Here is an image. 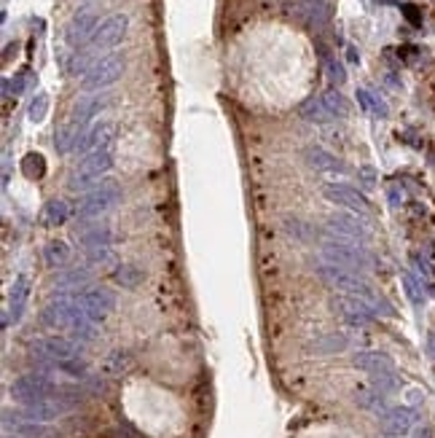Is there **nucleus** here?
I'll use <instances>...</instances> for the list:
<instances>
[{
  "mask_svg": "<svg viewBox=\"0 0 435 438\" xmlns=\"http://www.w3.org/2000/svg\"><path fill=\"white\" fill-rule=\"evenodd\" d=\"M317 277L328 288H333V290H342L346 296H355V299L366 301L376 314H384V317L395 314V307L381 293H376V288L371 282H366V277L360 272H355V269H346V266L331 264V261H320L317 264Z\"/></svg>",
  "mask_w": 435,
  "mask_h": 438,
  "instance_id": "obj_1",
  "label": "nucleus"
},
{
  "mask_svg": "<svg viewBox=\"0 0 435 438\" xmlns=\"http://www.w3.org/2000/svg\"><path fill=\"white\" fill-rule=\"evenodd\" d=\"M322 258L331 261V264H339V266H346V269H355V272H366L371 266V255L368 251L355 242V240H344V237H336V234H325L322 242Z\"/></svg>",
  "mask_w": 435,
  "mask_h": 438,
  "instance_id": "obj_2",
  "label": "nucleus"
},
{
  "mask_svg": "<svg viewBox=\"0 0 435 438\" xmlns=\"http://www.w3.org/2000/svg\"><path fill=\"white\" fill-rule=\"evenodd\" d=\"M126 70V57L121 51H108L102 54L99 60H94L89 65V70L84 73L81 78V89L84 92H99V89H108L113 87Z\"/></svg>",
  "mask_w": 435,
  "mask_h": 438,
  "instance_id": "obj_3",
  "label": "nucleus"
},
{
  "mask_svg": "<svg viewBox=\"0 0 435 438\" xmlns=\"http://www.w3.org/2000/svg\"><path fill=\"white\" fill-rule=\"evenodd\" d=\"M121 202V186L116 183V181H99L92 191H86L81 199H78V205H75V216L84 220L89 218H97V216H102V213H108L110 207H116Z\"/></svg>",
  "mask_w": 435,
  "mask_h": 438,
  "instance_id": "obj_4",
  "label": "nucleus"
},
{
  "mask_svg": "<svg viewBox=\"0 0 435 438\" xmlns=\"http://www.w3.org/2000/svg\"><path fill=\"white\" fill-rule=\"evenodd\" d=\"M81 317H86V312L81 310L78 296H70V293H57L40 310V323L46 328H54V331H70Z\"/></svg>",
  "mask_w": 435,
  "mask_h": 438,
  "instance_id": "obj_5",
  "label": "nucleus"
},
{
  "mask_svg": "<svg viewBox=\"0 0 435 438\" xmlns=\"http://www.w3.org/2000/svg\"><path fill=\"white\" fill-rule=\"evenodd\" d=\"M113 167V151H94L78 161V167L70 172L67 188L70 191H92L99 178Z\"/></svg>",
  "mask_w": 435,
  "mask_h": 438,
  "instance_id": "obj_6",
  "label": "nucleus"
},
{
  "mask_svg": "<svg viewBox=\"0 0 435 438\" xmlns=\"http://www.w3.org/2000/svg\"><path fill=\"white\" fill-rule=\"evenodd\" d=\"M32 358L38 363H46V366H57L62 369L64 363H73L81 358V349L73 339H64V336H43V339H35L30 345Z\"/></svg>",
  "mask_w": 435,
  "mask_h": 438,
  "instance_id": "obj_7",
  "label": "nucleus"
},
{
  "mask_svg": "<svg viewBox=\"0 0 435 438\" xmlns=\"http://www.w3.org/2000/svg\"><path fill=\"white\" fill-rule=\"evenodd\" d=\"M57 393V384L54 379L46 374V371H32V374H22L19 379H14L11 384V398L22 406H30V404H38L49 395Z\"/></svg>",
  "mask_w": 435,
  "mask_h": 438,
  "instance_id": "obj_8",
  "label": "nucleus"
},
{
  "mask_svg": "<svg viewBox=\"0 0 435 438\" xmlns=\"http://www.w3.org/2000/svg\"><path fill=\"white\" fill-rule=\"evenodd\" d=\"M126 30H129V16L126 14H110L99 22V27L94 32V38L89 41L86 51L89 54H97V51H110L116 49L121 41L126 38Z\"/></svg>",
  "mask_w": 435,
  "mask_h": 438,
  "instance_id": "obj_9",
  "label": "nucleus"
},
{
  "mask_svg": "<svg viewBox=\"0 0 435 438\" xmlns=\"http://www.w3.org/2000/svg\"><path fill=\"white\" fill-rule=\"evenodd\" d=\"M322 196H325L331 205L346 207V210L355 213V216H371V202H368V196H366L363 191H357V188L346 186V183H328V186H322Z\"/></svg>",
  "mask_w": 435,
  "mask_h": 438,
  "instance_id": "obj_10",
  "label": "nucleus"
},
{
  "mask_svg": "<svg viewBox=\"0 0 435 438\" xmlns=\"http://www.w3.org/2000/svg\"><path fill=\"white\" fill-rule=\"evenodd\" d=\"M331 307H333V312L339 314L346 325H352V328H366V325H371L373 317H376V312H373L366 301H360V299H355V296H346V293L333 296V299H331Z\"/></svg>",
  "mask_w": 435,
  "mask_h": 438,
  "instance_id": "obj_11",
  "label": "nucleus"
},
{
  "mask_svg": "<svg viewBox=\"0 0 435 438\" xmlns=\"http://www.w3.org/2000/svg\"><path fill=\"white\" fill-rule=\"evenodd\" d=\"M78 301H81V310L86 312V317L94 320V323H102L108 314L113 312V307H116V296L105 285H92V288L81 290Z\"/></svg>",
  "mask_w": 435,
  "mask_h": 438,
  "instance_id": "obj_12",
  "label": "nucleus"
},
{
  "mask_svg": "<svg viewBox=\"0 0 435 438\" xmlns=\"http://www.w3.org/2000/svg\"><path fill=\"white\" fill-rule=\"evenodd\" d=\"M97 27H99V16L94 14L92 8H84V11L73 14L70 22L64 25V41H67V46H73V49L89 46V41L94 38Z\"/></svg>",
  "mask_w": 435,
  "mask_h": 438,
  "instance_id": "obj_13",
  "label": "nucleus"
},
{
  "mask_svg": "<svg viewBox=\"0 0 435 438\" xmlns=\"http://www.w3.org/2000/svg\"><path fill=\"white\" fill-rule=\"evenodd\" d=\"M113 143H116V124L113 122H97L81 137L75 154L86 157V154H94V151H113Z\"/></svg>",
  "mask_w": 435,
  "mask_h": 438,
  "instance_id": "obj_14",
  "label": "nucleus"
},
{
  "mask_svg": "<svg viewBox=\"0 0 435 438\" xmlns=\"http://www.w3.org/2000/svg\"><path fill=\"white\" fill-rule=\"evenodd\" d=\"M419 422V414L411 406H390V411L381 417V428L390 438L408 436Z\"/></svg>",
  "mask_w": 435,
  "mask_h": 438,
  "instance_id": "obj_15",
  "label": "nucleus"
},
{
  "mask_svg": "<svg viewBox=\"0 0 435 438\" xmlns=\"http://www.w3.org/2000/svg\"><path fill=\"white\" fill-rule=\"evenodd\" d=\"M328 231L336 237H344V240L363 242L368 237V223H363L355 213H333L328 218Z\"/></svg>",
  "mask_w": 435,
  "mask_h": 438,
  "instance_id": "obj_16",
  "label": "nucleus"
},
{
  "mask_svg": "<svg viewBox=\"0 0 435 438\" xmlns=\"http://www.w3.org/2000/svg\"><path fill=\"white\" fill-rule=\"evenodd\" d=\"M27 299H30V277L27 275H19L14 285H11V290H8V312L3 317V328L14 320V323H19L22 320V312H25V307H27Z\"/></svg>",
  "mask_w": 435,
  "mask_h": 438,
  "instance_id": "obj_17",
  "label": "nucleus"
},
{
  "mask_svg": "<svg viewBox=\"0 0 435 438\" xmlns=\"http://www.w3.org/2000/svg\"><path fill=\"white\" fill-rule=\"evenodd\" d=\"M89 277H92V272H89L86 266H67V269H62V272H57V275L51 277V282L57 285V290H60V293L78 296V290L89 282Z\"/></svg>",
  "mask_w": 435,
  "mask_h": 438,
  "instance_id": "obj_18",
  "label": "nucleus"
},
{
  "mask_svg": "<svg viewBox=\"0 0 435 438\" xmlns=\"http://www.w3.org/2000/svg\"><path fill=\"white\" fill-rule=\"evenodd\" d=\"M108 105V100L105 97H99V94H84V97H78V102L73 105V113H70V122H75L78 126H89L94 116H99V111Z\"/></svg>",
  "mask_w": 435,
  "mask_h": 438,
  "instance_id": "obj_19",
  "label": "nucleus"
},
{
  "mask_svg": "<svg viewBox=\"0 0 435 438\" xmlns=\"http://www.w3.org/2000/svg\"><path fill=\"white\" fill-rule=\"evenodd\" d=\"M352 363L360 369V371H368V374H384V371H395L392 366V358L384 355V352H376V349H363V352H355Z\"/></svg>",
  "mask_w": 435,
  "mask_h": 438,
  "instance_id": "obj_20",
  "label": "nucleus"
},
{
  "mask_svg": "<svg viewBox=\"0 0 435 438\" xmlns=\"http://www.w3.org/2000/svg\"><path fill=\"white\" fill-rule=\"evenodd\" d=\"M304 159H307V164H309L311 170H317V172L336 175V172H344V170H346L342 159H336L331 151H325V148H320V146H309V148L304 151Z\"/></svg>",
  "mask_w": 435,
  "mask_h": 438,
  "instance_id": "obj_21",
  "label": "nucleus"
},
{
  "mask_svg": "<svg viewBox=\"0 0 435 438\" xmlns=\"http://www.w3.org/2000/svg\"><path fill=\"white\" fill-rule=\"evenodd\" d=\"M86 135V126H78L75 122H67L57 129V135H54V148L60 151V154H70V151H75L78 148V143H81V137Z\"/></svg>",
  "mask_w": 435,
  "mask_h": 438,
  "instance_id": "obj_22",
  "label": "nucleus"
},
{
  "mask_svg": "<svg viewBox=\"0 0 435 438\" xmlns=\"http://www.w3.org/2000/svg\"><path fill=\"white\" fill-rule=\"evenodd\" d=\"M355 404L363 406L366 411H371V414H379V417H384V414L390 411V406H387V395L379 393L376 387H360V390L355 393Z\"/></svg>",
  "mask_w": 435,
  "mask_h": 438,
  "instance_id": "obj_23",
  "label": "nucleus"
},
{
  "mask_svg": "<svg viewBox=\"0 0 435 438\" xmlns=\"http://www.w3.org/2000/svg\"><path fill=\"white\" fill-rule=\"evenodd\" d=\"M298 5H301V14L311 27H325L331 22V8L325 0H298Z\"/></svg>",
  "mask_w": 435,
  "mask_h": 438,
  "instance_id": "obj_24",
  "label": "nucleus"
},
{
  "mask_svg": "<svg viewBox=\"0 0 435 438\" xmlns=\"http://www.w3.org/2000/svg\"><path fill=\"white\" fill-rule=\"evenodd\" d=\"M301 119L309 122V124H328V122H333L336 116L325 108L322 97H309V100L301 105Z\"/></svg>",
  "mask_w": 435,
  "mask_h": 438,
  "instance_id": "obj_25",
  "label": "nucleus"
},
{
  "mask_svg": "<svg viewBox=\"0 0 435 438\" xmlns=\"http://www.w3.org/2000/svg\"><path fill=\"white\" fill-rule=\"evenodd\" d=\"M75 237H78V242L84 245V251H86V248L110 245V242H113V231H110V226H89V229L75 231Z\"/></svg>",
  "mask_w": 435,
  "mask_h": 438,
  "instance_id": "obj_26",
  "label": "nucleus"
},
{
  "mask_svg": "<svg viewBox=\"0 0 435 438\" xmlns=\"http://www.w3.org/2000/svg\"><path fill=\"white\" fill-rule=\"evenodd\" d=\"M349 347V336L344 334H325V336H317L309 345V349L314 355H331V352H344Z\"/></svg>",
  "mask_w": 435,
  "mask_h": 438,
  "instance_id": "obj_27",
  "label": "nucleus"
},
{
  "mask_svg": "<svg viewBox=\"0 0 435 438\" xmlns=\"http://www.w3.org/2000/svg\"><path fill=\"white\" fill-rule=\"evenodd\" d=\"M113 282L126 288V290H132V288H137V285L145 282V269H140L137 264H121V266L113 272Z\"/></svg>",
  "mask_w": 435,
  "mask_h": 438,
  "instance_id": "obj_28",
  "label": "nucleus"
},
{
  "mask_svg": "<svg viewBox=\"0 0 435 438\" xmlns=\"http://www.w3.org/2000/svg\"><path fill=\"white\" fill-rule=\"evenodd\" d=\"M43 258H46V264H49L51 269L64 266V264L70 261V245H67L64 240H51V242L46 245V251H43Z\"/></svg>",
  "mask_w": 435,
  "mask_h": 438,
  "instance_id": "obj_29",
  "label": "nucleus"
},
{
  "mask_svg": "<svg viewBox=\"0 0 435 438\" xmlns=\"http://www.w3.org/2000/svg\"><path fill=\"white\" fill-rule=\"evenodd\" d=\"M67 218H70V207H67V202H62V199H51V202L46 205V210H43V223H46L49 229L62 226Z\"/></svg>",
  "mask_w": 435,
  "mask_h": 438,
  "instance_id": "obj_30",
  "label": "nucleus"
},
{
  "mask_svg": "<svg viewBox=\"0 0 435 438\" xmlns=\"http://www.w3.org/2000/svg\"><path fill=\"white\" fill-rule=\"evenodd\" d=\"M322 97V102H325V108L336 116V119H344L346 113H349V102H346V97H344L339 89H328V92L320 94Z\"/></svg>",
  "mask_w": 435,
  "mask_h": 438,
  "instance_id": "obj_31",
  "label": "nucleus"
},
{
  "mask_svg": "<svg viewBox=\"0 0 435 438\" xmlns=\"http://www.w3.org/2000/svg\"><path fill=\"white\" fill-rule=\"evenodd\" d=\"M357 102H360V108H366V111L376 113L379 119H384V116L390 113L387 102H384L381 97H376L373 92H368V89H357Z\"/></svg>",
  "mask_w": 435,
  "mask_h": 438,
  "instance_id": "obj_32",
  "label": "nucleus"
},
{
  "mask_svg": "<svg viewBox=\"0 0 435 438\" xmlns=\"http://www.w3.org/2000/svg\"><path fill=\"white\" fill-rule=\"evenodd\" d=\"M46 113H49V94H46V92H38L30 100V108H27V119H30L32 124H40V122L46 119Z\"/></svg>",
  "mask_w": 435,
  "mask_h": 438,
  "instance_id": "obj_33",
  "label": "nucleus"
},
{
  "mask_svg": "<svg viewBox=\"0 0 435 438\" xmlns=\"http://www.w3.org/2000/svg\"><path fill=\"white\" fill-rule=\"evenodd\" d=\"M371 387H376L379 393H384V395H390V393H395L398 387H401V379L395 371H384V374H373L371 376Z\"/></svg>",
  "mask_w": 435,
  "mask_h": 438,
  "instance_id": "obj_34",
  "label": "nucleus"
},
{
  "mask_svg": "<svg viewBox=\"0 0 435 438\" xmlns=\"http://www.w3.org/2000/svg\"><path fill=\"white\" fill-rule=\"evenodd\" d=\"M325 70H328V78H331L336 87H342L344 81H346V70H344V65L339 62V60L328 57V60H325Z\"/></svg>",
  "mask_w": 435,
  "mask_h": 438,
  "instance_id": "obj_35",
  "label": "nucleus"
},
{
  "mask_svg": "<svg viewBox=\"0 0 435 438\" xmlns=\"http://www.w3.org/2000/svg\"><path fill=\"white\" fill-rule=\"evenodd\" d=\"M403 288H405V293H408V299H411V304L419 307V304H422V288L416 285L411 272H403Z\"/></svg>",
  "mask_w": 435,
  "mask_h": 438,
  "instance_id": "obj_36",
  "label": "nucleus"
},
{
  "mask_svg": "<svg viewBox=\"0 0 435 438\" xmlns=\"http://www.w3.org/2000/svg\"><path fill=\"white\" fill-rule=\"evenodd\" d=\"M357 181H360V186L366 188V191H371V188H376V183H379V175H376L373 167L363 164V167L357 170Z\"/></svg>",
  "mask_w": 435,
  "mask_h": 438,
  "instance_id": "obj_37",
  "label": "nucleus"
},
{
  "mask_svg": "<svg viewBox=\"0 0 435 438\" xmlns=\"http://www.w3.org/2000/svg\"><path fill=\"white\" fill-rule=\"evenodd\" d=\"M129 369V355L126 352H113L110 358H108V371H113V374H119V371H126Z\"/></svg>",
  "mask_w": 435,
  "mask_h": 438,
  "instance_id": "obj_38",
  "label": "nucleus"
},
{
  "mask_svg": "<svg viewBox=\"0 0 435 438\" xmlns=\"http://www.w3.org/2000/svg\"><path fill=\"white\" fill-rule=\"evenodd\" d=\"M27 76H30L27 70H22V73H16V76H14V94L25 92V87H27Z\"/></svg>",
  "mask_w": 435,
  "mask_h": 438,
  "instance_id": "obj_39",
  "label": "nucleus"
},
{
  "mask_svg": "<svg viewBox=\"0 0 435 438\" xmlns=\"http://www.w3.org/2000/svg\"><path fill=\"white\" fill-rule=\"evenodd\" d=\"M401 202H403V191H401V188H390V205H392V207H401Z\"/></svg>",
  "mask_w": 435,
  "mask_h": 438,
  "instance_id": "obj_40",
  "label": "nucleus"
},
{
  "mask_svg": "<svg viewBox=\"0 0 435 438\" xmlns=\"http://www.w3.org/2000/svg\"><path fill=\"white\" fill-rule=\"evenodd\" d=\"M405 14H408V19H411V22H419V16H416L414 5H405Z\"/></svg>",
  "mask_w": 435,
  "mask_h": 438,
  "instance_id": "obj_41",
  "label": "nucleus"
},
{
  "mask_svg": "<svg viewBox=\"0 0 435 438\" xmlns=\"http://www.w3.org/2000/svg\"><path fill=\"white\" fill-rule=\"evenodd\" d=\"M416 438H430V430H427V428H422V430L416 433Z\"/></svg>",
  "mask_w": 435,
  "mask_h": 438,
  "instance_id": "obj_42",
  "label": "nucleus"
},
{
  "mask_svg": "<svg viewBox=\"0 0 435 438\" xmlns=\"http://www.w3.org/2000/svg\"><path fill=\"white\" fill-rule=\"evenodd\" d=\"M5 438H25V436H16V433H14V436H11V433H8V436H5Z\"/></svg>",
  "mask_w": 435,
  "mask_h": 438,
  "instance_id": "obj_43",
  "label": "nucleus"
}]
</instances>
